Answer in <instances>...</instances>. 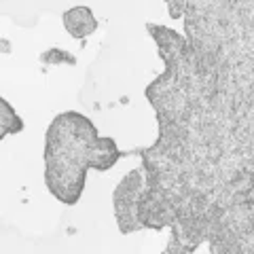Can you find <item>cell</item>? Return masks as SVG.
Segmentation results:
<instances>
[{
  "label": "cell",
  "instance_id": "obj_1",
  "mask_svg": "<svg viewBox=\"0 0 254 254\" xmlns=\"http://www.w3.org/2000/svg\"><path fill=\"white\" fill-rule=\"evenodd\" d=\"M123 157L113 138L98 133L89 117L60 113L45 133V187L64 205H74L85 190L87 170L106 172Z\"/></svg>",
  "mask_w": 254,
  "mask_h": 254
},
{
  "label": "cell",
  "instance_id": "obj_2",
  "mask_svg": "<svg viewBox=\"0 0 254 254\" xmlns=\"http://www.w3.org/2000/svg\"><path fill=\"white\" fill-rule=\"evenodd\" d=\"M144 193V170H131L125 174L123 180L117 185L113 193V208H115V218L119 225V231L123 235L140 231L138 222V205Z\"/></svg>",
  "mask_w": 254,
  "mask_h": 254
},
{
  "label": "cell",
  "instance_id": "obj_3",
  "mask_svg": "<svg viewBox=\"0 0 254 254\" xmlns=\"http://www.w3.org/2000/svg\"><path fill=\"white\" fill-rule=\"evenodd\" d=\"M62 23H64V30H66L72 38H76V41H83V38H87L98 30V19H95L93 11L85 4L70 6V9L64 11Z\"/></svg>",
  "mask_w": 254,
  "mask_h": 254
},
{
  "label": "cell",
  "instance_id": "obj_4",
  "mask_svg": "<svg viewBox=\"0 0 254 254\" xmlns=\"http://www.w3.org/2000/svg\"><path fill=\"white\" fill-rule=\"evenodd\" d=\"M210 254H254V229L237 237L210 242Z\"/></svg>",
  "mask_w": 254,
  "mask_h": 254
},
{
  "label": "cell",
  "instance_id": "obj_5",
  "mask_svg": "<svg viewBox=\"0 0 254 254\" xmlns=\"http://www.w3.org/2000/svg\"><path fill=\"white\" fill-rule=\"evenodd\" d=\"M23 127H26V123H23V119L17 115V110L0 95V140H4L6 136L21 133Z\"/></svg>",
  "mask_w": 254,
  "mask_h": 254
},
{
  "label": "cell",
  "instance_id": "obj_6",
  "mask_svg": "<svg viewBox=\"0 0 254 254\" xmlns=\"http://www.w3.org/2000/svg\"><path fill=\"white\" fill-rule=\"evenodd\" d=\"M41 62L43 64H70V66H74L76 58L72 53L55 49V47H53V49H47L45 53H41Z\"/></svg>",
  "mask_w": 254,
  "mask_h": 254
},
{
  "label": "cell",
  "instance_id": "obj_7",
  "mask_svg": "<svg viewBox=\"0 0 254 254\" xmlns=\"http://www.w3.org/2000/svg\"><path fill=\"white\" fill-rule=\"evenodd\" d=\"M0 53H11V41L0 38Z\"/></svg>",
  "mask_w": 254,
  "mask_h": 254
}]
</instances>
